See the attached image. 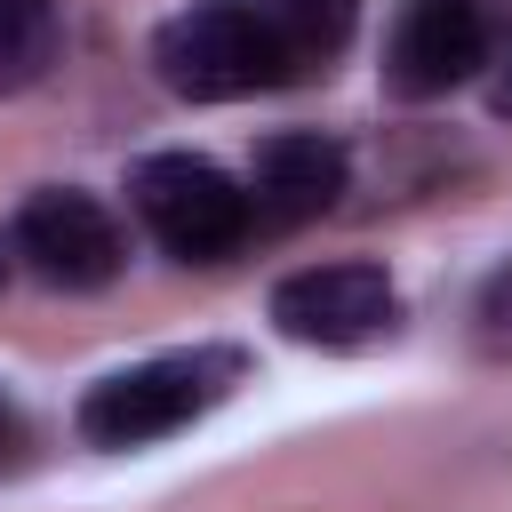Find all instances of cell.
I'll return each mask as SVG.
<instances>
[{
  "label": "cell",
  "mask_w": 512,
  "mask_h": 512,
  "mask_svg": "<svg viewBox=\"0 0 512 512\" xmlns=\"http://www.w3.org/2000/svg\"><path fill=\"white\" fill-rule=\"evenodd\" d=\"M264 16H272V32H280L288 64L304 72V64H328V56L352 40L360 0H264Z\"/></svg>",
  "instance_id": "8"
},
{
  "label": "cell",
  "mask_w": 512,
  "mask_h": 512,
  "mask_svg": "<svg viewBox=\"0 0 512 512\" xmlns=\"http://www.w3.org/2000/svg\"><path fill=\"white\" fill-rule=\"evenodd\" d=\"M336 192H344V144L336 136L288 128V136L256 144V208L272 224H304V216L336 208Z\"/></svg>",
  "instance_id": "7"
},
{
  "label": "cell",
  "mask_w": 512,
  "mask_h": 512,
  "mask_svg": "<svg viewBox=\"0 0 512 512\" xmlns=\"http://www.w3.org/2000/svg\"><path fill=\"white\" fill-rule=\"evenodd\" d=\"M232 384H240V352H232V344L160 352V360H144V368L104 376V384L80 400V432H88L96 448H144V440L208 416Z\"/></svg>",
  "instance_id": "2"
},
{
  "label": "cell",
  "mask_w": 512,
  "mask_h": 512,
  "mask_svg": "<svg viewBox=\"0 0 512 512\" xmlns=\"http://www.w3.org/2000/svg\"><path fill=\"white\" fill-rule=\"evenodd\" d=\"M392 312H400V296H392L384 264H312V272H288V280L272 288V320H280V336H296V344H328V352L384 336Z\"/></svg>",
  "instance_id": "4"
},
{
  "label": "cell",
  "mask_w": 512,
  "mask_h": 512,
  "mask_svg": "<svg viewBox=\"0 0 512 512\" xmlns=\"http://www.w3.org/2000/svg\"><path fill=\"white\" fill-rule=\"evenodd\" d=\"M152 64L176 96L192 104H224V96H256V88H280L296 64L272 32V16L256 0H192L184 16L160 24L152 40Z\"/></svg>",
  "instance_id": "1"
},
{
  "label": "cell",
  "mask_w": 512,
  "mask_h": 512,
  "mask_svg": "<svg viewBox=\"0 0 512 512\" xmlns=\"http://www.w3.org/2000/svg\"><path fill=\"white\" fill-rule=\"evenodd\" d=\"M136 216L152 224V240L184 264H216L248 240V216L256 200L216 168V160H192V152H152L136 160Z\"/></svg>",
  "instance_id": "3"
},
{
  "label": "cell",
  "mask_w": 512,
  "mask_h": 512,
  "mask_svg": "<svg viewBox=\"0 0 512 512\" xmlns=\"http://www.w3.org/2000/svg\"><path fill=\"white\" fill-rule=\"evenodd\" d=\"M472 336H480L488 360H512V264L488 272V288H480V304H472Z\"/></svg>",
  "instance_id": "10"
},
{
  "label": "cell",
  "mask_w": 512,
  "mask_h": 512,
  "mask_svg": "<svg viewBox=\"0 0 512 512\" xmlns=\"http://www.w3.org/2000/svg\"><path fill=\"white\" fill-rule=\"evenodd\" d=\"M488 0H400L392 16V48H384V80L400 96H440L456 88L480 56H488Z\"/></svg>",
  "instance_id": "6"
},
{
  "label": "cell",
  "mask_w": 512,
  "mask_h": 512,
  "mask_svg": "<svg viewBox=\"0 0 512 512\" xmlns=\"http://www.w3.org/2000/svg\"><path fill=\"white\" fill-rule=\"evenodd\" d=\"M16 464H24V416L0 400V472H16Z\"/></svg>",
  "instance_id": "11"
},
{
  "label": "cell",
  "mask_w": 512,
  "mask_h": 512,
  "mask_svg": "<svg viewBox=\"0 0 512 512\" xmlns=\"http://www.w3.org/2000/svg\"><path fill=\"white\" fill-rule=\"evenodd\" d=\"M496 112H512V72H504V80H496Z\"/></svg>",
  "instance_id": "12"
},
{
  "label": "cell",
  "mask_w": 512,
  "mask_h": 512,
  "mask_svg": "<svg viewBox=\"0 0 512 512\" xmlns=\"http://www.w3.org/2000/svg\"><path fill=\"white\" fill-rule=\"evenodd\" d=\"M16 256L48 280V288H104L128 256L120 224L104 200L88 192H32L16 208Z\"/></svg>",
  "instance_id": "5"
},
{
  "label": "cell",
  "mask_w": 512,
  "mask_h": 512,
  "mask_svg": "<svg viewBox=\"0 0 512 512\" xmlns=\"http://www.w3.org/2000/svg\"><path fill=\"white\" fill-rule=\"evenodd\" d=\"M56 0H0V88H32L56 64Z\"/></svg>",
  "instance_id": "9"
},
{
  "label": "cell",
  "mask_w": 512,
  "mask_h": 512,
  "mask_svg": "<svg viewBox=\"0 0 512 512\" xmlns=\"http://www.w3.org/2000/svg\"><path fill=\"white\" fill-rule=\"evenodd\" d=\"M0 272H8V264H0Z\"/></svg>",
  "instance_id": "13"
}]
</instances>
